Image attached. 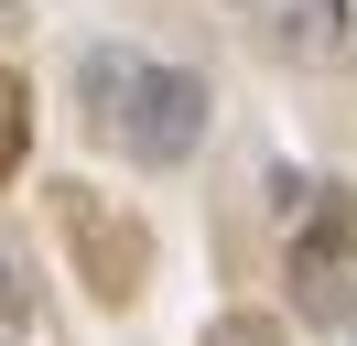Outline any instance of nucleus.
<instances>
[{"label":"nucleus","mask_w":357,"mask_h":346,"mask_svg":"<svg viewBox=\"0 0 357 346\" xmlns=\"http://www.w3.org/2000/svg\"><path fill=\"white\" fill-rule=\"evenodd\" d=\"M76 98L87 119L130 151L141 173H174L206 151V119H217V86L195 65H162V54H119V43H87L76 54Z\"/></svg>","instance_id":"f257e3e1"},{"label":"nucleus","mask_w":357,"mask_h":346,"mask_svg":"<svg viewBox=\"0 0 357 346\" xmlns=\"http://www.w3.org/2000/svg\"><path fill=\"white\" fill-rule=\"evenodd\" d=\"M282 65H347L357 54V0H238Z\"/></svg>","instance_id":"f03ea898"},{"label":"nucleus","mask_w":357,"mask_h":346,"mask_svg":"<svg viewBox=\"0 0 357 346\" xmlns=\"http://www.w3.org/2000/svg\"><path fill=\"white\" fill-rule=\"evenodd\" d=\"M0 346H33V281L11 249H0Z\"/></svg>","instance_id":"7ed1b4c3"},{"label":"nucleus","mask_w":357,"mask_h":346,"mask_svg":"<svg viewBox=\"0 0 357 346\" xmlns=\"http://www.w3.org/2000/svg\"><path fill=\"white\" fill-rule=\"evenodd\" d=\"M206 346H292V336H282L271 314H217V324H206Z\"/></svg>","instance_id":"20e7f679"},{"label":"nucleus","mask_w":357,"mask_h":346,"mask_svg":"<svg viewBox=\"0 0 357 346\" xmlns=\"http://www.w3.org/2000/svg\"><path fill=\"white\" fill-rule=\"evenodd\" d=\"M22 163V108H11V86H0V173Z\"/></svg>","instance_id":"39448f33"},{"label":"nucleus","mask_w":357,"mask_h":346,"mask_svg":"<svg viewBox=\"0 0 357 346\" xmlns=\"http://www.w3.org/2000/svg\"><path fill=\"white\" fill-rule=\"evenodd\" d=\"M0 11H22V0H0Z\"/></svg>","instance_id":"423d86ee"}]
</instances>
